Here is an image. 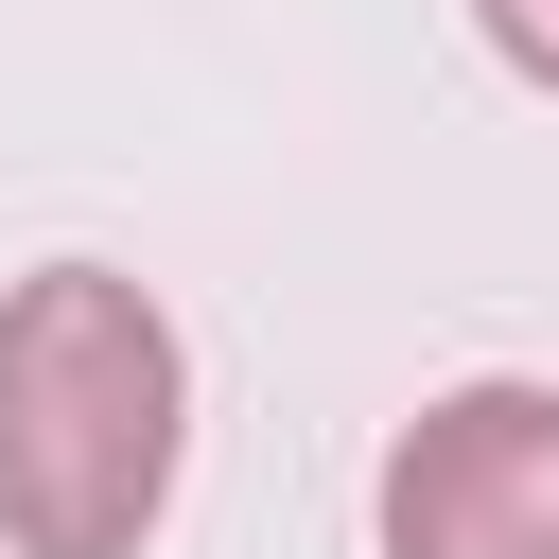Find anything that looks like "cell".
Listing matches in <instances>:
<instances>
[{
	"label": "cell",
	"mask_w": 559,
	"mask_h": 559,
	"mask_svg": "<svg viewBox=\"0 0 559 559\" xmlns=\"http://www.w3.org/2000/svg\"><path fill=\"white\" fill-rule=\"evenodd\" d=\"M192 472V349L122 262L0 280V542L17 559H140Z\"/></svg>",
	"instance_id": "obj_1"
},
{
	"label": "cell",
	"mask_w": 559,
	"mask_h": 559,
	"mask_svg": "<svg viewBox=\"0 0 559 559\" xmlns=\"http://www.w3.org/2000/svg\"><path fill=\"white\" fill-rule=\"evenodd\" d=\"M384 559H559V384H437L367 489Z\"/></svg>",
	"instance_id": "obj_2"
},
{
	"label": "cell",
	"mask_w": 559,
	"mask_h": 559,
	"mask_svg": "<svg viewBox=\"0 0 559 559\" xmlns=\"http://www.w3.org/2000/svg\"><path fill=\"white\" fill-rule=\"evenodd\" d=\"M472 17H489V52H507L524 87H559V0H472Z\"/></svg>",
	"instance_id": "obj_3"
}]
</instances>
